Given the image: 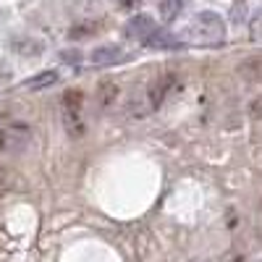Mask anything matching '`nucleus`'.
Listing matches in <instances>:
<instances>
[{
    "label": "nucleus",
    "instance_id": "obj_1",
    "mask_svg": "<svg viewBox=\"0 0 262 262\" xmlns=\"http://www.w3.org/2000/svg\"><path fill=\"white\" fill-rule=\"evenodd\" d=\"M186 37L202 45H217L226 39V21L215 11H202L186 24Z\"/></svg>",
    "mask_w": 262,
    "mask_h": 262
},
{
    "label": "nucleus",
    "instance_id": "obj_2",
    "mask_svg": "<svg viewBox=\"0 0 262 262\" xmlns=\"http://www.w3.org/2000/svg\"><path fill=\"white\" fill-rule=\"evenodd\" d=\"M32 142V131L27 123H6L0 126V152L3 155H21Z\"/></svg>",
    "mask_w": 262,
    "mask_h": 262
},
{
    "label": "nucleus",
    "instance_id": "obj_3",
    "mask_svg": "<svg viewBox=\"0 0 262 262\" xmlns=\"http://www.w3.org/2000/svg\"><path fill=\"white\" fill-rule=\"evenodd\" d=\"M155 32H158V24H155V18L147 16V13H134L128 18L126 29H123V34L134 42H149V37Z\"/></svg>",
    "mask_w": 262,
    "mask_h": 262
},
{
    "label": "nucleus",
    "instance_id": "obj_4",
    "mask_svg": "<svg viewBox=\"0 0 262 262\" xmlns=\"http://www.w3.org/2000/svg\"><path fill=\"white\" fill-rule=\"evenodd\" d=\"M8 50L18 58H39L45 53V42L32 34H16L8 39Z\"/></svg>",
    "mask_w": 262,
    "mask_h": 262
},
{
    "label": "nucleus",
    "instance_id": "obj_5",
    "mask_svg": "<svg viewBox=\"0 0 262 262\" xmlns=\"http://www.w3.org/2000/svg\"><path fill=\"white\" fill-rule=\"evenodd\" d=\"M176 86H179V76H176V74H163L160 79H155V81H152V84L147 86L152 107L158 111V107H160V105H163V102L170 97V92L176 90Z\"/></svg>",
    "mask_w": 262,
    "mask_h": 262
},
{
    "label": "nucleus",
    "instance_id": "obj_6",
    "mask_svg": "<svg viewBox=\"0 0 262 262\" xmlns=\"http://www.w3.org/2000/svg\"><path fill=\"white\" fill-rule=\"evenodd\" d=\"M155 107H152V102H149V92H147V86H142V90H134L131 92V97L126 100V113L131 116V118H144V116H149Z\"/></svg>",
    "mask_w": 262,
    "mask_h": 262
},
{
    "label": "nucleus",
    "instance_id": "obj_7",
    "mask_svg": "<svg viewBox=\"0 0 262 262\" xmlns=\"http://www.w3.org/2000/svg\"><path fill=\"white\" fill-rule=\"evenodd\" d=\"M118 95H121V86L113 79L100 81L97 84V107L100 111H111V107L118 102Z\"/></svg>",
    "mask_w": 262,
    "mask_h": 262
},
{
    "label": "nucleus",
    "instance_id": "obj_8",
    "mask_svg": "<svg viewBox=\"0 0 262 262\" xmlns=\"http://www.w3.org/2000/svg\"><path fill=\"white\" fill-rule=\"evenodd\" d=\"M90 60L95 66H113V63L123 60V48H118V45H100V48L92 50Z\"/></svg>",
    "mask_w": 262,
    "mask_h": 262
},
{
    "label": "nucleus",
    "instance_id": "obj_9",
    "mask_svg": "<svg viewBox=\"0 0 262 262\" xmlns=\"http://www.w3.org/2000/svg\"><path fill=\"white\" fill-rule=\"evenodd\" d=\"M63 126L69 131V137H81L84 134V121H81V111H66L63 107Z\"/></svg>",
    "mask_w": 262,
    "mask_h": 262
},
{
    "label": "nucleus",
    "instance_id": "obj_10",
    "mask_svg": "<svg viewBox=\"0 0 262 262\" xmlns=\"http://www.w3.org/2000/svg\"><path fill=\"white\" fill-rule=\"evenodd\" d=\"M238 71H242L249 81H259V84H262V55L247 58L242 66H238Z\"/></svg>",
    "mask_w": 262,
    "mask_h": 262
},
{
    "label": "nucleus",
    "instance_id": "obj_11",
    "mask_svg": "<svg viewBox=\"0 0 262 262\" xmlns=\"http://www.w3.org/2000/svg\"><path fill=\"white\" fill-rule=\"evenodd\" d=\"M97 24L95 21H76V24L71 27V32H69V37L71 39H90V37H95L97 34Z\"/></svg>",
    "mask_w": 262,
    "mask_h": 262
},
{
    "label": "nucleus",
    "instance_id": "obj_12",
    "mask_svg": "<svg viewBox=\"0 0 262 262\" xmlns=\"http://www.w3.org/2000/svg\"><path fill=\"white\" fill-rule=\"evenodd\" d=\"M181 8H184V0H160V18L165 24H170V21H176Z\"/></svg>",
    "mask_w": 262,
    "mask_h": 262
},
{
    "label": "nucleus",
    "instance_id": "obj_13",
    "mask_svg": "<svg viewBox=\"0 0 262 262\" xmlns=\"http://www.w3.org/2000/svg\"><path fill=\"white\" fill-rule=\"evenodd\" d=\"M81 105H84V92L81 90H69L60 100V107H66V111H81Z\"/></svg>",
    "mask_w": 262,
    "mask_h": 262
},
{
    "label": "nucleus",
    "instance_id": "obj_14",
    "mask_svg": "<svg viewBox=\"0 0 262 262\" xmlns=\"http://www.w3.org/2000/svg\"><path fill=\"white\" fill-rule=\"evenodd\" d=\"M147 45H152V48H179V39L173 34H168V32H155L149 37Z\"/></svg>",
    "mask_w": 262,
    "mask_h": 262
},
{
    "label": "nucleus",
    "instance_id": "obj_15",
    "mask_svg": "<svg viewBox=\"0 0 262 262\" xmlns=\"http://www.w3.org/2000/svg\"><path fill=\"white\" fill-rule=\"evenodd\" d=\"M58 81V74L55 71H42V74H37L32 81H27V86L29 90H42V86H50V84H55Z\"/></svg>",
    "mask_w": 262,
    "mask_h": 262
},
{
    "label": "nucleus",
    "instance_id": "obj_16",
    "mask_svg": "<svg viewBox=\"0 0 262 262\" xmlns=\"http://www.w3.org/2000/svg\"><path fill=\"white\" fill-rule=\"evenodd\" d=\"M60 60L69 63V66H79V63H81V53H79V50H63V53H60Z\"/></svg>",
    "mask_w": 262,
    "mask_h": 262
},
{
    "label": "nucleus",
    "instance_id": "obj_17",
    "mask_svg": "<svg viewBox=\"0 0 262 262\" xmlns=\"http://www.w3.org/2000/svg\"><path fill=\"white\" fill-rule=\"evenodd\" d=\"M252 34L254 37H262V6L254 11V16H252Z\"/></svg>",
    "mask_w": 262,
    "mask_h": 262
},
{
    "label": "nucleus",
    "instance_id": "obj_18",
    "mask_svg": "<svg viewBox=\"0 0 262 262\" xmlns=\"http://www.w3.org/2000/svg\"><path fill=\"white\" fill-rule=\"evenodd\" d=\"M142 6V0H118V8H123V11H137Z\"/></svg>",
    "mask_w": 262,
    "mask_h": 262
},
{
    "label": "nucleus",
    "instance_id": "obj_19",
    "mask_svg": "<svg viewBox=\"0 0 262 262\" xmlns=\"http://www.w3.org/2000/svg\"><path fill=\"white\" fill-rule=\"evenodd\" d=\"M221 262H247V257H244L242 252H228Z\"/></svg>",
    "mask_w": 262,
    "mask_h": 262
},
{
    "label": "nucleus",
    "instance_id": "obj_20",
    "mask_svg": "<svg viewBox=\"0 0 262 262\" xmlns=\"http://www.w3.org/2000/svg\"><path fill=\"white\" fill-rule=\"evenodd\" d=\"M8 79H11V66L0 58V81H8Z\"/></svg>",
    "mask_w": 262,
    "mask_h": 262
},
{
    "label": "nucleus",
    "instance_id": "obj_21",
    "mask_svg": "<svg viewBox=\"0 0 262 262\" xmlns=\"http://www.w3.org/2000/svg\"><path fill=\"white\" fill-rule=\"evenodd\" d=\"M0 184H6V170L0 168Z\"/></svg>",
    "mask_w": 262,
    "mask_h": 262
}]
</instances>
